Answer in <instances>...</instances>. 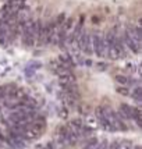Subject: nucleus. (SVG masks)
Instances as JSON below:
<instances>
[{"mask_svg":"<svg viewBox=\"0 0 142 149\" xmlns=\"http://www.w3.org/2000/svg\"><path fill=\"white\" fill-rule=\"evenodd\" d=\"M90 40H92V50H93V53L96 56H99V57L106 56L107 46H106L104 39L102 36H99V35H93V36H90Z\"/></svg>","mask_w":142,"mask_h":149,"instance_id":"obj_1","label":"nucleus"},{"mask_svg":"<svg viewBox=\"0 0 142 149\" xmlns=\"http://www.w3.org/2000/svg\"><path fill=\"white\" fill-rule=\"evenodd\" d=\"M117 114H118V117H123V118H132L134 117V107L127 103H121Z\"/></svg>","mask_w":142,"mask_h":149,"instance_id":"obj_2","label":"nucleus"},{"mask_svg":"<svg viewBox=\"0 0 142 149\" xmlns=\"http://www.w3.org/2000/svg\"><path fill=\"white\" fill-rule=\"evenodd\" d=\"M58 78H60V84H61L63 88L67 86V85L75 84V81H77V79H75V75L71 71H65V72H63V74H60Z\"/></svg>","mask_w":142,"mask_h":149,"instance_id":"obj_3","label":"nucleus"},{"mask_svg":"<svg viewBox=\"0 0 142 149\" xmlns=\"http://www.w3.org/2000/svg\"><path fill=\"white\" fill-rule=\"evenodd\" d=\"M32 127L35 128L36 131H39L40 134H43L46 131V118L45 117H36L35 118V121L32 123Z\"/></svg>","mask_w":142,"mask_h":149,"instance_id":"obj_4","label":"nucleus"},{"mask_svg":"<svg viewBox=\"0 0 142 149\" xmlns=\"http://www.w3.org/2000/svg\"><path fill=\"white\" fill-rule=\"evenodd\" d=\"M121 54H123V53L120 52L114 45L109 46V47H107V52H106V56H109V58H111V60H117V58H120Z\"/></svg>","mask_w":142,"mask_h":149,"instance_id":"obj_5","label":"nucleus"},{"mask_svg":"<svg viewBox=\"0 0 142 149\" xmlns=\"http://www.w3.org/2000/svg\"><path fill=\"white\" fill-rule=\"evenodd\" d=\"M96 145H97V139H96V138H89V139L86 141V143L84 145V149H93Z\"/></svg>","mask_w":142,"mask_h":149,"instance_id":"obj_6","label":"nucleus"},{"mask_svg":"<svg viewBox=\"0 0 142 149\" xmlns=\"http://www.w3.org/2000/svg\"><path fill=\"white\" fill-rule=\"evenodd\" d=\"M129 95L134 97V99H136V100H141V97H142V88H141V86H136L135 89H134V92H131Z\"/></svg>","mask_w":142,"mask_h":149,"instance_id":"obj_7","label":"nucleus"},{"mask_svg":"<svg viewBox=\"0 0 142 149\" xmlns=\"http://www.w3.org/2000/svg\"><path fill=\"white\" fill-rule=\"evenodd\" d=\"M117 149H132V142H131V141H127V139H124V141H121V142H118Z\"/></svg>","mask_w":142,"mask_h":149,"instance_id":"obj_8","label":"nucleus"},{"mask_svg":"<svg viewBox=\"0 0 142 149\" xmlns=\"http://www.w3.org/2000/svg\"><path fill=\"white\" fill-rule=\"evenodd\" d=\"M117 93H120V95H123V96H129V91H128V88H125L124 85H121V86H118L116 89Z\"/></svg>","mask_w":142,"mask_h":149,"instance_id":"obj_9","label":"nucleus"},{"mask_svg":"<svg viewBox=\"0 0 142 149\" xmlns=\"http://www.w3.org/2000/svg\"><path fill=\"white\" fill-rule=\"evenodd\" d=\"M65 18H67V17H65V14H63V13H61V14H58V15H57V18H56V22H54V24H56L57 26H61L63 24H64Z\"/></svg>","mask_w":142,"mask_h":149,"instance_id":"obj_10","label":"nucleus"},{"mask_svg":"<svg viewBox=\"0 0 142 149\" xmlns=\"http://www.w3.org/2000/svg\"><path fill=\"white\" fill-rule=\"evenodd\" d=\"M116 81L118 82L120 85H127L128 84V78L125 77V75H116Z\"/></svg>","mask_w":142,"mask_h":149,"instance_id":"obj_11","label":"nucleus"},{"mask_svg":"<svg viewBox=\"0 0 142 149\" xmlns=\"http://www.w3.org/2000/svg\"><path fill=\"white\" fill-rule=\"evenodd\" d=\"M84 123H82V120L81 118H74V120H71V127L72 128H79V127H82Z\"/></svg>","mask_w":142,"mask_h":149,"instance_id":"obj_12","label":"nucleus"},{"mask_svg":"<svg viewBox=\"0 0 142 149\" xmlns=\"http://www.w3.org/2000/svg\"><path fill=\"white\" fill-rule=\"evenodd\" d=\"M97 125V120H95V118H86V127H89V128H92V130H93V128H95V127H96Z\"/></svg>","mask_w":142,"mask_h":149,"instance_id":"obj_13","label":"nucleus"},{"mask_svg":"<svg viewBox=\"0 0 142 149\" xmlns=\"http://www.w3.org/2000/svg\"><path fill=\"white\" fill-rule=\"evenodd\" d=\"M107 141H102L100 143H97L96 146H95V149H107Z\"/></svg>","mask_w":142,"mask_h":149,"instance_id":"obj_14","label":"nucleus"},{"mask_svg":"<svg viewBox=\"0 0 142 149\" xmlns=\"http://www.w3.org/2000/svg\"><path fill=\"white\" fill-rule=\"evenodd\" d=\"M60 117L65 118V117H67V110H64V109H63V110H60Z\"/></svg>","mask_w":142,"mask_h":149,"instance_id":"obj_15","label":"nucleus"},{"mask_svg":"<svg viewBox=\"0 0 142 149\" xmlns=\"http://www.w3.org/2000/svg\"><path fill=\"white\" fill-rule=\"evenodd\" d=\"M97 67H99L100 70H104V68H106V64H103V63H100V64L97 65Z\"/></svg>","mask_w":142,"mask_h":149,"instance_id":"obj_16","label":"nucleus"},{"mask_svg":"<svg viewBox=\"0 0 142 149\" xmlns=\"http://www.w3.org/2000/svg\"><path fill=\"white\" fill-rule=\"evenodd\" d=\"M132 149H141V146H132Z\"/></svg>","mask_w":142,"mask_h":149,"instance_id":"obj_17","label":"nucleus"},{"mask_svg":"<svg viewBox=\"0 0 142 149\" xmlns=\"http://www.w3.org/2000/svg\"><path fill=\"white\" fill-rule=\"evenodd\" d=\"M36 149H43V146H38V148H36Z\"/></svg>","mask_w":142,"mask_h":149,"instance_id":"obj_18","label":"nucleus"}]
</instances>
